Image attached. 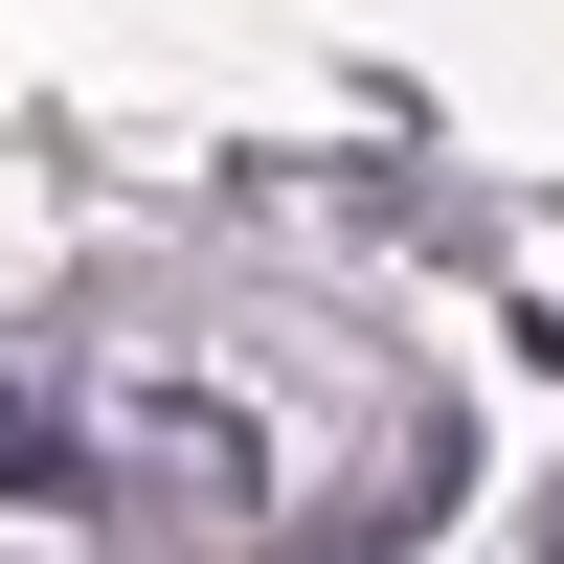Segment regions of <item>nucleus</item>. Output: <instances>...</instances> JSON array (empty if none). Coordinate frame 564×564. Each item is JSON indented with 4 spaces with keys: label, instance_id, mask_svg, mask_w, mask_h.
Masks as SVG:
<instances>
[{
    "label": "nucleus",
    "instance_id": "2",
    "mask_svg": "<svg viewBox=\"0 0 564 564\" xmlns=\"http://www.w3.org/2000/svg\"><path fill=\"white\" fill-rule=\"evenodd\" d=\"M0 497H68V406L45 384H0Z\"/></svg>",
    "mask_w": 564,
    "mask_h": 564
},
{
    "label": "nucleus",
    "instance_id": "1",
    "mask_svg": "<svg viewBox=\"0 0 564 564\" xmlns=\"http://www.w3.org/2000/svg\"><path fill=\"white\" fill-rule=\"evenodd\" d=\"M113 475H159V497H204V520H226V497H249L271 452L226 430V406H113Z\"/></svg>",
    "mask_w": 564,
    "mask_h": 564
}]
</instances>
